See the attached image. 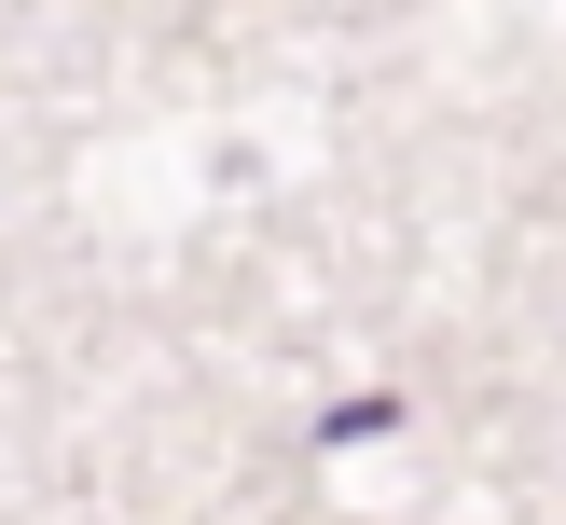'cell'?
Here are the masks:
<instances>
[]
</instances>
